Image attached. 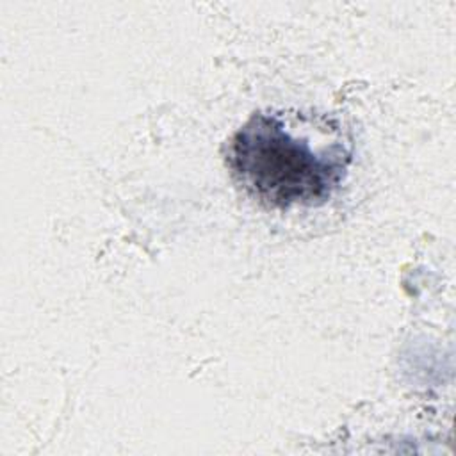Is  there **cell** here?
Wrapping results in <instances>:
<instances>
[{
  "label": "cell",
  "instance_id": "1",
  "mask_svg": "<svg viewBox=\"0 0 456 456\" xmlns=\"http://www.w3.org/2000/svg\"><path fill=\"white\" fill-rule=\"evenodd\" d=\"M335 134L315 142L285 114L256 112L235 132L230 166L267 207H315L338 189L351 162V144Z\"/></svg>",
  "mask_w": 456,
  "mask_h": 456
}]
</instances>
